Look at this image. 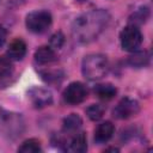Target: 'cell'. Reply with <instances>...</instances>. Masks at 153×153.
<instances>
[{"instance_id": "obj_1", "label": "cell", "mask_w": 153, "mask_h": 153, "mask_svg": "<svg viewBox=\"0 0 153 153\" xmlns=\"http://www.w3.org/2000/svg\"><path fill=\"white\" fill-rule=\"evenodd\" d=\"M110 22L108 11L98 8L87 11L78 16L72 24V35L79 43H90L94 41Z\"/></svg>"}, {"instance_id": "obj_2", "label": "cell", "mask_w": 153, "mask_h": 153, "mask_svg": "<svg viewBox=\"0 0 153 153\" xmlns=\"http://www.w3.org/2000/svg\"><path fill=\"white\" fill-rule=\"evenodd\" d=\"M24 130L25 122L23 116L0 106V136L7 140H16Z\"/></svg>"}, {"instance_id": "obj_3", "label": "cell", "mask_w": 153, "mask_h": 153, "mask_svg": "<svg viewBox=\"0 0 153 153\" xmlns=\"http://www.w3.org/2000/svg\"><path fill=\"white\" fill-rule=\"evenodd\" d=\"M109 69V62L103 54H88L84 57L81 63V72L88 80L96 81L102 79Z\"/></svg>"}, {"instance_id": "obj_4", "label": "cell", "mask_w": 153, "mask_h": 153, "mask_svg": "<svg viewBox=\"0 0 153 153\" xmlns=\"http://www.w3.org/2000/svg\"><path fill=\"white\" fill-rule=\"evenodd\" d=\"M53 17L50 12L44 11V10H37L32 11L26 16L25 19V25L29 31L33 33H43L49 29L51 25Z\"/></svg>"}, {"instance_id": "obj_5", "label": "cell", "mask_w": 153, "mask_h": 153, "mask_svg": "<svg viewBox=\"0 0 153 153\" xmlns=\"http://www.w3.org/2000/svg\"><path fill=\"white\" fill-rule=\"evenodd\" d=\"M121 45L126 51H135L140 48L142 43V33L136 25H128L126 26L120 35Z\"/></svg>"}, {"instance_id": "obj_6", "label": "cell", "mask_w": 153, "mask_h": 153, "mask_svg": "<svg viewBox=\"0 0 153 153\" xmlns=\"http://www.w3.org/2000/svg\"><path fill=\"white\" fill-rule=\"evenodd\" d=\"M140 110V105L137 100L131 99L129 97L122 98L117 105L112 110V115L117 120H128L133 116H135Z\"/></svg>"}, {"instance_id": "obj_7", "label": "cell", "mask_w": 153, "mask_h": 153, "mask_svg": "<svg viewBox=\"0 0 153 153\" xmlns=\"http://www.w3.org/2000/svg\"><path fill=\"white\" fill-rule=\"evenodd\" d=\"M87 97V88L82 82L74 81L71 82L63 91V99L71 104L76 105L82 103Z\"/></svg>"}, {"instance_id": "obj_8", "label": "cell", "mask_w": 153, "mask_h": 153, "mask_svg": "<svg viewBox=\"0 0 153 153\" xmlns=\"http://www.w3.org/2000/svg\"><path fill=\"white\" fill-rule=\"evenodd\" d=\"M27 98L36 109H43L53 103V93L44 87L33 86L27 92Z\"/></svg>"}, {"instance_id": "obj_9", "label": "cell", "mask_w": 153, "mask_h": 153, "mask_svg": "<svg viewBox=\"0 0 153 153\" xmlns=\"http://www.w3.org/2000/svg\"><path fill=\"white\" fill-rule=\"evenodd\" d=\"M65 149L74 153H84L87 149V137L84 131H75L71 134L65 142Z\"/></svg>"}, {"instance_id": "obj_10", "label": "cell", "mask_w": 153, "mask_h": 153, "mask_svg": "<svg viewBox=\"0 0 153 153\" xmlns=\"http://www.w3.org/2000/svg\"><path fill=\"white\" fill-rule=\"evenodd\" d=\"M115 133V127L110 121H105L97 126L94 129V141L97 143H105L108 142Z\"/></svg>"}, {"instance_id": "obj_11", "label": "cell", "mask_w": 153, "mask_h": 153, "mask_svg": "<svg viewBox=\"0 0 153 153\" xmlns=\"http://www.w3.org/2000/svg\"><path fill=\"white\" fill-rule=\"evenodd\" d=\"M25 54H26V43L23 39L16 38L10 43L8 49H7V57L10 60L20 61L23 60Z\"/></svg>"}, {"instance_id": "obj_12", "label": "cell", "mask_w": 153, "mask_h": 153, "mask_svg": "<svg viewBox=\"0 0 153 153\" xmlns=\"http://www.w3.org/2000/svg\"><path fill=\"white\" fill-rule=\"evenodd\" d=\"M35 61L39 65H48L56 60V53L51 47L43 45L35 51Z\"/></svg>"}, {"instance_id": "obj_13", "label": "cell", "mask_w": 153, "mask_h": 153, "mask_svg": "<svg viewBox=\"0 0 153 153\" xmlns=\"http://www.w3.org/2000/svg\"><path fill=\"white\" fill-rule=\"evenodd\" d=\"M82 124V120L78 114H71L63 120V133L71 135L75 131H79Z\"/></svg>"}, {"instance_id": "obj_14", "label": "cell", "mask_w": 153, "mask_h": 153, "mask_svg": "<svg viewBox=\"0 0 153 153\" xmlns=\"http://www.w3.org/2000/svg\"><path fill=\"white\" fill-rule=\"evenodd\" d=\"M149 62V54L148 51H133V54L128 57V63L134 68H142L147 66Z\"/></svg>"}, {"instance_id": "obj_15", "label": "cell", "mask_w": 153, "mask_h": 153, "mask_svg": "<svg viewBox=\"0 0 153 153\" xmlns=\"http://www.w3.org/2000/svg\"><path fill=\"white\" fill-rule=\"evenodd\" d=\"M94 93L99 99L110 100L116 96L117 90L111 84H99L94 87Z\"/></svg>"}, {"instance_id": "obj_16", "label": "cell", "mask_w": 153, "mask_h": 153, "mask_svg": "<svg viewBox=\"0 0 153 153\" xmlns=\"http://www.w3.org/2000/svg\"><path fill=\"white\" fill-rule=\"evenodd\" d=\"M41 151H42L41 141L37 139H27L18 147V152L22 153H38Z\"/></svg>"}, {"instance_id": "obj_17", "label": "cell", "mask_w": 153, "mask_h": 153, "mask_svg": "<svg viewBox=\"0 0 153 153\" xmlns=\"http://www.w3.org/2000/svg\"><path fill=\"white\" fill-rule=\"evenodd\" d=\"M105 108L102 104H91L86 109V115L91 121H98L103 117Z\"/></svg>"}, {"instance_id": "obj_18", "label": "cell", "mask_w": 153, "mask_h": 153, "mask_svg": "<svg viewBox=\"0 0 153 153\" xmlns=\"http://www.w3.org/2000/svg\"><path fill=\"white\" fill-rule=\"evenodd\" d=\"M149 16V11L147 7H141L137 11H135L133 13V16L130 17V23L131 25H136V24H142L146 22V19Z\"/></svg>"}, {"instance_id": "obj_19", "label": "cell", "mask_w": 153, "mask_h": 153, "mask_svg": "<svg viewBox=\"0 0 153 153\" xmlns=\"http://www.w3.org/2000/svg\"><path fill=\"white\" fill-rule=\"evenodd\" d=\"M13 71V66L12 62L8 57H4L0 56V78H5L8 76Z\"/></svg>"}, {"instance_id": "obj_20", "label": "cell", "mask_w": 153, "mask_h": 153, "mask_svg": "<svg viewBox=\"0 0 153 153\" xmlns=\"http://www.w3.org/2000/svg\"><path fill=\"white\" fill-rule=\"evenodd\" d=\"M41 75H42V79L45 80L47 82H55V81H59V79L62 78L63 73H62L61 71H59V69H57V71L54 69V71H45V72H42Z\"/></svg>"}, {"instance_id": "obj_21", "label": "cell", "mask_w": 153, "mask_h": 153, "mask_svg": "<svg viewBox=\"0 0 153 153\" xmlns=\"http://www.w3.org/2000/svg\"><path fill=\"white\" fill-rule=\"evenodd\" d=\"M63 43H65V36L61 31H57L50 37V45L49 47H51L54 50H56V49H61Z\"/></svg>"}, {"instance_id": "obj_22", "label": "cell", "mask_w": 153, "mask_h": 153, "mask_svg": "<svg viewBox=\"0 0 153 153\" xmlns=\"http://www.w3.org/2000/svg\"><path fill=\"white\" fill-rule=\"evenodd\" d=\"M6 38H7V31L2 25H0V47L4 45V43L6 42Z\"/></svg>"}, {"instance_id": "obj_23", "label": "cell", "mask_w": 153, "mask_h": 153, "mask_svg": "<svg viewBox=\"0 0 153 153\" xmlns=\"http://www.w3.org/2000/svg\"><path fill=\"white\" fill-rule=\"evenodd\" d=\"M105 151H114V152H117V151H118V148H115V147H111V148H106Z\"/></svg>"}]
</instances>
